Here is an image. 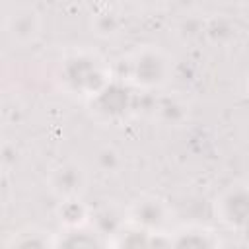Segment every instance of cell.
<instances>
[{
    "label": "cell",
    "instance_id": "5b68a950",
    "mask_svg": "<svg viewBox=\"0 0 249 249\" xmlns=\"http://www.w3.org/2000/svg\"><path fill=\"white\" fill-rule=\"evenodd\" d=\"M171 206L158 195H140L126 208L128 222L152 233H167L171 230Z\"/></svg>",
    "mask_w": 249,
    "mask_h": 249
},
{
    "label": "cell",
    "instance_id": "2e32d148",
    "mask_svg": "<svg viewBox=\"0 0 249 249\" xmlns=\"http://www.w3.org/2000/svg\"><path fill=\"white\" fill-rule=\"evenodd\" d=\"M123 163H124V158H123V152L117 146L105 144V146H99L95 150V167H97L99 173L117 175L123 169Z\"/></svg>",
    "mask_w": 249,
    "mask_h": 249
},
{
    "label": "cell",
    "instance_id": "9c48e42d",
    "mask_svg": "<svg viewBox=\"0 0 249 249\" xmlns=\"http://www.w3.org/2000/svg\"><path fill=\"white\" fill-rule=\"evenodd\" d=\"M237 37H239V27L231 18H228L224 14L204 18L202 39L208 45L226 49V47H231L237 41Z\"/></svg>",
    "mask_w": 249,
    "mask_h": 249
},
{
    "label": "cell",
    "instance_id": "44dd1931",
    "mask_svg": "<svg viewBox=\"0 0 249 249\" xmlns=\"http://www.w3.org/2000/svg\"><path fill=\"white\" fill-rule=\"evenodd\" d=\"M247 91H249V82H247Z\"/></svg>",
    "mask_w": 249,
    "mask_h": 249
},
{
    "label": "cell",
    "instance_id": "8992f818",
    "mask_svg": "<svg viewBox=\"0 0 249 249\" xmlns=\"http://www.w3.org/2000/svg\"><path fill=\"white\" fill-rule=\"evenodd\" d=\"M88 181H89V177H88L86 167L76 160H64V161L53 165L45 179L47 189L58 200L82 196L86 193Z\"/></svg>",
    "mask_w": 249,
    "mask_h": 249
},
{
    "label": "cell",
    "instance_id": "4fadbf2b",
    "mask_svg": "<svg viewBox=\"0 0 249 249\" xmlns=\"http://www.w3.org/2000/svg\"><path fill=\"white\" fill-rule=\"evenodd\" d=\"M91 33L97 35L99 39H113L121 33L123 29V19L115 12V8H99L95 14H91L89 19Z\"/></svg>",
    "mask_w": 249,
    "mask_h": 249
},
{
    "label": "cell",
    "instance_id": "d6986e66",
    "mask_svg": "<svg viewBox=\"0 0 249 249\" xmlns=\"http://www.w3.org/2000/svg\"><path fill=\"white\" fill-rule=\"evenodd\" d=\"M239 14L245 21H249V0H241L239 2Z\"/></svg>",
    "mask_w": 249,
    "mask_h": 249
},
{
    "label": "cell",
    "instance_id": "e0dca14e",
    "mask_svg": "<svg viewBox=\"0 0 249 249\" xmlns=\"http://www.w3.org/2000/svg\"><path fill=\"white\" fill-rule=\"evenodd\" d=\"M202 29H204V18H195V16H185L177 23V35L183 41H195L202 39Z\"/></svg>",
    "mask_w": 249,
    "mask_h": 249
},
{
    "label": "cell",
    "instance_id": "30bf717a",
    "mask_svg": "<svg viewBox=\"0 0 249 249\" xmlns=\"http://www.w3.org/2000/svg\"><path fill=\"white\" fill-rule=\"evenodd\" d=\"M126 222H128L126 208H121V206H117L115 202H103V204L91 208L89 224H91L99 233H103V235L109 239V245H111V237H113Z\"/></svg>",
    "mask_w": 249,
    "mask_h": 249
},
{
    "label": "cell",
    "instance_id": "ffe728a7",
    "mask_svg": "<svg viewBox=\"0 0 249 249\" xmlns=\"http://www.w3.org/2000/svg\"><path fill=\"white\" fill-rule=\"evenodd\" d=\"M123 0H97V4L99 6H103V8H115L117 4H121Z\"/></svg>",
    "mask_w": 249,
    "mask_h": 249
},
{
    "label": "cell",
    "instance_id": "6da1fadb",
    "mask_svg": "<svg viewBox=\"0 0 249 249\" xmlns=\"http://www.w3.org/2000/svg\"><path fill=\"white\" fill-rule=\"evenodd\" d=\"M56 78L66 93L88 101L97 95L115 78V74L101 54L95 51L78 49L62 56Z\"/></svg>",
    "mask_w": 249,
    "mask_h": 249
},
{
    "label": "cell",
    "instance_id": "9a60e30c",
    "mask_svg": "<svg viewBox=\"0 0 249 249\" xmlns=\"http://www.w3.org/2000/svg\"><path fill=\"white\" fill-rule=\"evenodd\" d=\"M154 117H158L165 124H179L187 117V105L179 97H160L154 105Z\"/></svg>",
    "mask_w": 249,
    "mask_h": 249
},
{
    "label": "cell",
    "instance_id": "3957f363",
    "mask_svg": "<svg viewBox=\"0 0 249 249\" xmlns=\"http://www.w3.org/2000/svg\"><path fill=\"white\" fill-rule=\"evenodd\" d=\"M136 89L119 78H113L97 95L88 99L91 117L105 124H119L126 121L136 109Z\"/></svg>",
    "mask_w": 249,
    "mask_h": 249
},
{
    "label": "cell",
    "instance_id": "5bb4252c",
    "mask_svg": "<svg viewBox=\"0 0 249 249\" xmlns=\"http://www.w3.org/2000/svg\"><path fill=\"white\" fill-rule=\"evenodd\" d=\"M6 247H54V233L41 228H25L6 241Z\"/></svg>",
    "mask_w": 249,
    "mask_h": 249
},
{
    "label": "cell",
    "instance_id": "7a4b0ae2",
    "mask_svg": "<svg viewBox=\"0 0 249 249\" xmlns=\"http://www.w3.org/2000/svg\"><path fill=\"white\" fill-rule=\"evenodd\" d=\"M113 74L136 91H156L171 80L173 58L158 45H142L121 56Z\"/></svg>",
    "mask_w": 249,
    "mask_h": 249
},
{
    "label": "cell",
    "instance_id": "ba28073f",
    "mask_svg": "<svg viewBox=\"0 0 249 249\" xmlns=\"http://www.w3.org/2000/svg\"><path fill=\"white\" fill-rule=\"evenodd\" d=\"M169 245L173 247H218L222 245L220 235L204 226H179L167 231Z\"/></svg>",
    "mask_w": 249,
    "mask_h": 249
},
{
    "label": "cell",
    "instance_id": "8fae6325",
    "mask_svg": "<svg viewBox=\"0 0 249 249\" xmlns=\"http://www.w3.org/2000/svg\"><path fill=\"white\" fill-rule=\"evenodd\" d=\"M54 247H109V239L91 224L78 228H60L54 233Z\"/></svg>",
    "mask_w": 249,
    "mask_h": 249
},
{
    "label": "cell",
    "instance_id": "277c9868",
    "mask_svg": "<svg viewBox=\"0 0 249 249\" xmlns=\"http://www.w3.org/2000/svg\"><path fill=\"white\" fill-rule=\"evenodd\" d=\"M216 220L231 231L249 230V181H235L224 187L214 198Z\"/></svg>",
    "mask_w": 249,
    "mask_h": 249
},
{
    "label": "cell",
    "instance_id": "7c38bea8",
    "mask_svg": "<svg viewBox=\"0 0 249 249\" xmlns=\"http://www.w3.org/2000/svg\"><path fill=\"white\" fill-rule=\"evenodd\" d=\"M89 218H91V208L82 200V196L58 200V206H56V220H58L60 228H78V226H86V224H89Z\"/></svg>",
    "mask_w": 249,
    "mask_h": 249
},
{
    "label": "cell",
    "instance_id": "ac0fdd59",
    "mask_svg": "<svg viewBox=\"0 0 249 249\" xmlns=\"http://www.w3.org/2000/svg\"><path fill=\"white\" fill-rule=\"evenodd\" d=\"M134 6L140 10V12H146V14H156V12H161L169 0H132Z\"/></svg>",
    "mask_w": 249,
    "mask_h": 249
},
{
    "label": "cell",
    "instance_id": "52a82bcc",
    "mask_svg": "<svg viewBox=\"0 0 249 249\" xmlns=\"http://www.w3.org/2000/svg\"><path fill=\"white\" fill-rule=\"evenodd\" d=\"M4 29H6L10 43H14L18 47H25L39 39L41 29H43V19L35 8L19 6L8 14Z\"/></svg>",
    "mask_w": 249,
    "mask_h": 249
}]
</instances>
